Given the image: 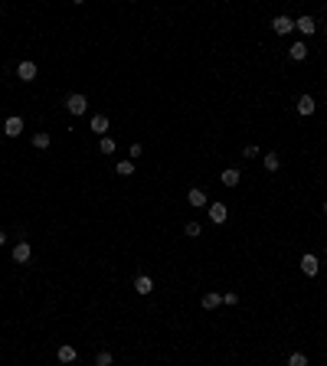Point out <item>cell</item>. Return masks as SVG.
I'll use <instances>...</instances> for the list:
<instances>
[{"instance_id":"16","label":"cell","mask_w":327,"mask_h":366,"mask_svg":"<svg viewBox=\"0 0 327 366\" xmlns=\"http://www.w3.org/2000/svg\"><path fill=\"white\" fill-rule=\"evenodd\" d=\"M92 131L105 138V131H108V118H105V115H95V118H92Z\"/></svg>"},{"instance_id":"11","label":"cell","mask_w":327,"mask_h":366,"mask_svg":"<svg viewBox=\"0 0 327 366\" xmlns=\"http://www.w3.org/2000/svg\"><path fill=\"white\" fill-rule=\"evenodd\" d=\"M219 180H223V186H239V170H236V167H229V170H223Z\"/></svg>"},{"instance_id":"17","label":"cell","mask_w":327,"mask_h":366,"mask_svg":"<svg viewBox=\"0 0 327 366\" xmlns=\"http://www.w3.org/2000/svg\"><path fill=\"white\" fill-rule=\"evenodd\" d=\"M262 163H265V170H268V173H275L278 167H282V161H278V154H265V157H262Z\"/></svg>"},{"instance_id":"20","label":"cell","mask_w":327,"mask_h":366,"mask_svg":"<svg viewBox=\"0 0 327 366\" xmlns=\"http://www.w3.org/2000/svg\"><path fill=\"white\" fill-rule=\"evenodd\" d=\"M98 147H102V154H115V147H118V144H115V138H108V134H105Z\"/></svg>"},{"instance_id":"3","label":"cell","mask_w":327,"mask_h":366,"mask_svg":"<svg viewBox=\"0 0 327 366\" xmlns=\"http://www.w3.org/2000/svg\"><path fill=\"white\" fill-rule=\"evenodd\" d=\"M206 213H209V219H213L216 226H223V223L229 219V209H226V203H209V206H206Z\"/></svg>"},{"instance_id":"5","label":"cell","mask_w":327,"mask_h":366,"mask_svg":"<svg viewBox=\"0 0 327 366\" xmlns=\"http://www.w3.org/2000/svg\"><path fill=\"white\" fill-rule=\"evenodd\" d=\"M30 259H33L30 242H17V245H13V262H17V265H26Z\"/></svg>"},{"instance_id":"18","label":"cell","mask_w":327,"mask_h":366,"mask_svg":"<svg viewBox=\"0 0 327 366\" xmlns=\"http://www.w3.org/2000/svg\"><path fill=\"white\" fill-rule=\"evenodd\" d=\"M186 200H190V206H206V193H203V190H190Z\"/></svg>"},{"instance_id":"23","label":"cell","mask_w":327,"mask_h":366,"mask_svg":"<svg viewBox=\"0 0 327 366\" xmlns=\"http://www.w3.org/2000/svg\"><path fill=\"white\" fill-rule=\"evenodd\" d=\"M242 157H259V147H255V144H245V147H242Z\"/></svg>"},{"instance_id":"24","label":"cell","mask_w":327,"mask_h":366,"mask_svg":"<svg viewBox=\"0 0 327 366\" xmlns=\"http://www.w3.org/2000/svg\"><path fill=\"white\" fill-rule=\"evenodd\" d=\"M184 232H186L190 239H193V236H200V223H186V229H184Z\"/></svg>"},{"instance_id":"2","label":"cell","mask_w":327,"mask_h":366,"mask_svg":"<svg viewBox=\"0 0 327 366\" xmlns=\"http://www.w3.org/2000/svg\"><path fill=\"white\" fill-rule=\"evenodd\" d=\"M3 134H7V138H20L23 134V118L20 115H10V118L3 121Z\"/></svg>"},{"instance_id":"13","label":"cell","mask_w":327,"mask_h":366,"mask_svg":"<svg viewBox=\"0 0 327 366\" xmlns=\"http://www.w3.org/2000/svg\"><path fill=\"white\" fill-rule=\"evenodd\" d=\"M49 134H46V131H36V134H33V147H36V151H46V147H49Z\"/></svg>"},{"instance_id":"4","label":"cell","mask_w":327,"mask_h":366,"mask_svg":"<svg viewBox=\"0 0 327 366\" xmlns=\"http://www.w3.org/2000/svg\"><path fill=\"white\" fill-rule=\"evenodd\" d=\"M301 271H305V275H311V278H314L317 271H321V259H317L314 252H307V255H301Z\"/></svg>"},{"instance_id":"26","label":"cell","mask_w":327,"mask_h":366,"mask_svg":"<svg viewBox=\"0 0 327 366\" xmlns=\"http://www.w3.org/2000/svg\"><path fill=\"white\" fill-rule=\"evenodd\" d=\"M3 242H7V232H0V245H3Z\"/></svg>"},{"instance_id":"6","label":"cell","mask_w":327,"mask_h":366,"mask_svg":"<svg viewBox=\"0 0 327 366\" xmlns=\"http://www.w3.org/2000/svg\"><path fill=\"white\" fill-rule=\"evenodd\" d=\"M272 30L278 33V36H288V33L294 30V20H291V17H285V13H282V17H275V20H272Z\"/></svg>"},{"instance_id":"19","label":"cell","mask_w":327,"mask_h":366,"mask_svg":"<svg viewBox=\"0 0 327 366\" xmlns=\"http://www.w3.org/2000/svg\"><path fill=\"white\" fill-rule=\"evenodd\" d=\"M115 170H118V177H131V173H134V161H121Z\"/></svg>"},{"instance_id":"15","label":"cell","mask_w":327,"mask_h":366,"mask_svg":"<svg viewBox=\"0 0 327 366\" xmlns=\"http://www.w3.org/2000/svg\"><path fill=\"white\" fill-rule=\"evenodd\" d=\"M219 304H223V294H216V291L203 294V307H206V311H213V307H219Z\"/></svg>"},{"instance_id":"25","label":"cell","mask_w":327,"mask_h":366,"mask_svg":"<svg viewBox=\"0 0 327 366\" xmlns=\"http://www.w3.org/2000/svg\"><path fill=\"white\" fill-rule=\"evenodd\" d=\"M223 304H239V294H236V291H229V294H223Z\"/></svg>"},{"instance_id":"27","label":"cell","mask_w":327,"mask_h":366,"mask_svg":"<svg viewBox=\"0 0 327 366\" xmlns=\"http://www.w3.org/2000/svg\"><path fill=\"white\" fill-rule=\"evenodd\" d=\"M324 213H327V203H324Z\"/></svg>"},{"instance_id":"10","label":"cell","mask_w":327,"mask_h":366,"mask_svg":"<svg viewBox=\"0 0 327 366\" xmlns=\"http://www.w3.org/2000/svg\"><path fill=\"white\" fill-rule=\"evenodd\" d=\"M134 291H138V294H151V291H154V281L147 278V275H138V278H134Z\"/></svg>"},{"instance_id":"1","label":"cell","mask_w":327,"mask_h":366,"mask_svg":"<svg viewBox=\"0 0 327 366\" xmlns=\"http://www.w3.org/2000/svg\"><path fill=\"white\" fill-rule=\"evenodd\" d=\"M65 108H69V115H85V108H88V102H85V95H69L65 98Z\"/></svg>"},{"instance_id":"21","label":"cell","mask_w":327,"mask_h":366,"mask_svg":"<svg viewBox=\"0 0 327 366\" xmlns=\"http://www.w3.org/2000/svg\"><path fill=\"white\" fill-rule=\"evenodd\" d=\"M95 366H115V363H111V353H108V350H102V353L95 356Z\"/></svg>"},{"instance_id":"14","label":"cell","mask_w":327,"mask_h":366,"mask_svg":"<svg viewBox=\"0 0 327 366\" xmlns=\"http://www.w3.org/2000/svg\"><path fill=\"white\" fill-rule=\"evenodd\" d=\"M59 363H76V346H69V344L59 346Z\"/></svg>"},{"instance_id":"22","label":"cell","mask_w":327,"mask_h":366,"mask_svg":"<svg viewBox=\"0 0 327 366\" xmlns=\"http://www.w3.org/2000/svg\"><path fill=\"white\" fill-rule=\"evenodd\" d=\"M288 366H307V356L305 353H291L288 356Z\"/></svg>"},{"instance_id":"12","label":"cell","mask_w":327,"mask_h":366,"mask_svg":"<svg viewBox=\"0 0 327 366\" xmlns=\"http://www.w3.org/2000/svg\"><path fill=\"white\" fill-rule=\"evenodd\" d=\"M288 56H291L294 62H305V59H307V46L305 43H294L291 49H288Z\"/></svg>"},{"instance_id":"9","label":"cell","mask_w":327,"mask_h":366,"mask_svg":"<svg viewBox=\"0 0 327 366\" xmlns=\"http://www.w3.org/2000/svg\"><path fill=\"white\" fill-rule=\"evenodd\" d=\"M294 108H298V115H305V118H307V115H314L317 102H314V98H311V95H301V98H298V105H294Z\"/></svg>"},{"instance_id":"7","label":"cell","mask_w":327,"mask_h":366,"mask_svg":"<svg viewBox=\"0 0 327 366\" xmlns=\"http://www.w3.org/2000/svg\"><path fill=\"white\" fill-rule=\"evenodd\" d=\"M17 76H20V82H33V79H36V62L23 59V62L17 65Z\"/></svg>"},{"instance_id":"8","label":"cell","mask_w":327,"mask_h":366,"mask_svg":"<svg viewBox=\"0 0 327 366\" xmlns=\"http://www.w3.org/2000/svg\"><path fill=\"white\" fill-rule=\"evenodd\" d=\"M294 30H298V33H305V36L317 33V23H314V17H298V20H294Z\"/></svg>"}]
</instances>
